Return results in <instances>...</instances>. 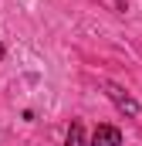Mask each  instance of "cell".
<instances>
[{
	"label": "cell",
	"instance_id": "cell-3",
	"mask_svg": "<svg viewBox=\"0 0 142 146\" xmlns=\"http://www.w3.org/2000/svg\"><path fill=\"white\" fill-rule=\"evenodd\" d=\"M64 146H88V143H85V129H81V122H71L68 136H64Z\"/></svg>",
	"mask_w": 142,
	"mask_h": 146
},
{
	"label": "cell",
	"instance_id": "cell-1",
	"mask_svg": "<svg viewBox=\"0 0 142 146\" xmlns=\"http://www.w3.org/2000/svg\"><path fill=\"white\" fill-rule=\"evenodd\" d=\"M105 95H108V99H112L122 112H125V115H135V112H139V102H135L132 95H125L118 85H105Z\"/></svg>",
	"mask_w": 142,
	"mask_h": 146
},
{
	"label": "cell",
	"instance_id": "cell-4",
	"mask_svg": "<svg viewBox=\"0 0 142 146\" xmlns=\"http://www.w3.org/2000/svg\"><path fill=\"white\" fill-rule=\"evenodd\" d=\"M0 58H3V44H0Z\"/></svg>",
	"mask_w": 142,
	"mask_h": 146
},
{
	"label": "cell",
	"instance_id": "cell-2",
	"mask_svg": "<svg viewBox=\"0 0 142 146\" xmlns=\"http://www.w3.org/2000/svg\"><path fill=\"white\" fill-rule=\"evenodd\" d=\"M91 146H122V133L115 126H98L91 136Z\"/></svg>",
	"mask_w": 142,
	"mask_h": 146
}]
</instances>
